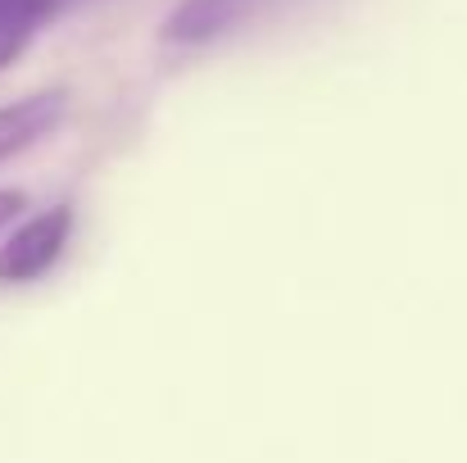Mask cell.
<instances>
[{
  "mask_svg": "<svg viewBox=\"0 0 467 463\" xmlns=\"http://www.w3.org/2000/svg\"><path fill=\"white\" fill-rule=\"evenodd\" d=\"M27 200H23V191H0V227L9 223V218H18V209H23Z\"/></svg>",
  "mask_w": 467,
  "mask_h": 463,
  "instance_id": "5b68a950",
  "label": "cell"
},
{
  "mask_svg": "<svg viewBox=\"0 0 467 463\" xmlns=\"http://www.w3.org/2000/svg\"><path fill=\"white\" fill-rule=\"evenodd\" d=\"M78 0H0V73L32 46V37L55 23Z\"/></svg>",
  "mask_w": 467,
  "mask_h": 463,
  "instance_id": "277c9868",
  "label": "cell"
},
{
  "mask_svg": "<svg viewBox=\"0 0 467 463\" xmlns=\"http://www.w3.org/2000/svg\"><path fill=\"white\" fill-rule=\"evenodd\" d=\"M68 114V91L50 87V91H32L14 105H0V163L36 146L41 137H50Z\"/></svg>",
  "mask_w": 467,
  "mask_h": 463,
  "instance_id": "3957f363",
  "label": "cell"
},
{
  "mask_svg": "<svg viewBox=\"0 0 467 463\" xmlns=\"http://www.w3.org/2000/svg\"><path fill=\"white\" fill-rule=\"evenodd\" d=\"M264 5L268 0H177V9L163 23V41L168 46H209L223 32L254 18Z\"/></svg>",
  "mask_w": 467,
  "mask_h": 463,
  "instance_id": "7a4b0ae2",
  "label": "cell"
},
{
  "mask_svg": "<svg viewBox=\"0 0 467 463\" xmlns=\"http://www.w3.org/2000/svg\"><path fill=\"white\" fill-rule=\"evenodd\" d=\"M68 232H73L68 205H50V209L23 218L0 246V282H36L64 255Z\"/></svg>",
  "mask_w": 467,
  "mask_h": 463,
  "instance_id": "6da1fadb",
  "label": "cell"
}]
</instances>
